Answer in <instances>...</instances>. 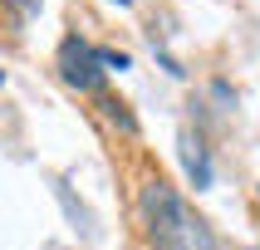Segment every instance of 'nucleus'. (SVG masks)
<instances>
[{
  "label": "nucleus",
  "instance_id": "obj_4",
  "mask_svg": "<svg viewBox=\"0 0 260 250\" xmlns=\"http://www.w3.org/2000/svg\"><path fill=\"white\" fill-rule=\"evenodd\" d=\"M103 108H108V118H113L123 132H138V123H133V113H128V103H113V98H103Z\"/></svg>",
  "mask_w": 260,
  "mask_h": 250
},
{
  "label": "nucleus",
  "instance_id": "obj_3",
  "mask_svg": "<svg viewBox=\"0 0 260 250\" xmlns=\"http://www.w3.org/2000/svg\"><path fill=\"white\" fill-rule=\"evenodd\" d=\"M182 157H187V172L197 176V187H211V162H206V152H202V142L197 137H182Z\"/></svg>",
  "mask_w": 260,
  "mask_h": 250
},
{
  "label": "nucleus",
  "instance_id": "obj_6",
  "mask_svg": "<svg viewBox=\"0 0 260 250\" xmlns=\"http://www.w3.org/2000/svg\"><path fill=\"white\" fill-rule=\"evenodd\" d=\"M113 5H128V0H113Z\"/></svg>",
  "mask_w": 260,
  "mask_h": 250
},
{
  "label": "nucleus",
  "instance_id": "obj_5",
  "mask_svg": "<svg viewBox=\"0 0 260 250\" xmlns=\"http://www.w3.org/2000/svg\"><path fill=\"white\" fill-rule=\"evenodd\" d=\"M10 5H15V10H25V15H29L35 5H40V0H10Z\"/></svg>",
  "mask_w": 260,
  "mask_h": 250
},
{
  "label": "nucleus",
  "instance_id": "obj_1",
  "mask_svg": "<svg viewBox=\"0 0 260 250\" xmlns=\"http://www.w3.org/2000/svg\"><path fill=\"white\" fill-rule=\"evenodd\" d=\"M143 226H147V240L157 250H216V235L197 211H191L182 196H177L162 176H152L143 187Z\"/></svg>",
  "mask_w": 260,
  "mask_h": 250
},
{
  "label": "nucleus",
  "instance_id": "obj_2",
  "mask_svg": "<svg viewBox=\"0 0 260 250\" xmlns=\"http://www.w3.org/2000/svg\"><path fill=\"white\" fill-rule=\"evenodd\" d=\"M59 69H64V79H69L74 88H84V93H99V88H103V59H99V49H88V44H79V40H64V49H59Z\"/></svg>",
  "mask_w": 260,
  "mask_h": 250
}]
</instances>
